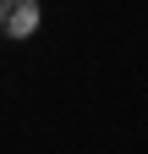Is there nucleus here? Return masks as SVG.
<instances>
[{"label":"nucleus","mask_w":148,"mask_h":154,"mask_svg":"<svg viewBox=\"0 0 148 154\" xmlns=\"http://www.w3.org/2000/svg\"><path fill=\"white\" fill-rule=\"evenodd\" d=\"M33 28H39V0H6V33L28 38Z\"/></svg>","instance_id":"f257e3e1"}]
</instances>
